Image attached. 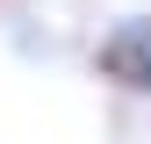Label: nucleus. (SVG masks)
Here are the masks:
<instances>
[{
    "instance_id": "f257e3e1",
    "label": "nucleus",
    "mask_w": 151,
    "mask_h": 144,
    "mask_svg": "<svg viewBox=\"0 0 151 144\" xmlns=\"http://www.w3.org/2000/svg\"><path fill=\"white\" fill-rule=\"evenodd\" d=\"M93 65H101L108 86H122V94H151V14H129L101 36V50H93Z\"/></svg>"
}]
</instances>
